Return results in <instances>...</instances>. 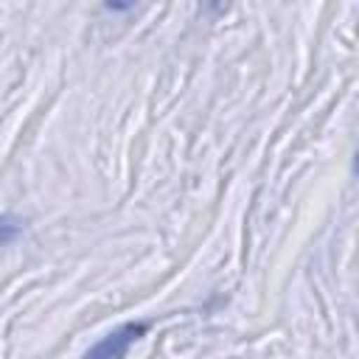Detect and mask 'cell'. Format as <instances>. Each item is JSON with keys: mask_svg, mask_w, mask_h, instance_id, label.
Segmentation results:
<instances>
[{"mask_svg": "<svg viewBox=\"0 0 359 359\" xmlns=\"http://www.w3.org/2000/svg\"><path fill=\"white\" fill-rule=\"evenodd\" d=\"M146 334V323H123L115 331L104 334L98 342H93L81 359H123L129 348Z\"/></svg>", "mask_w": 359, "mask_h": 359, "instance_id": "obj_1", "label": "cell"}, {"mask_svg": "<svg viewBox=\"0 0 359 359\" xmlns=\"http://www.w3.org/2000/svg\"><path fill=\"white\" fill-rule=\"evenodd\" d=\"M22 236V222L11 213H0V247H8Z\"/></svg>", "mask_w": 359, "mask_h": 359, "instance_id": "obj_2", "label": "cell"}]
</instances>
